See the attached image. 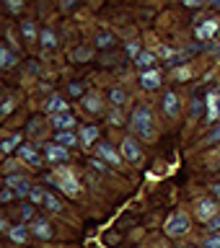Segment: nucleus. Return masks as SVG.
Returning a JSON list of instances; mask_svg holds the SVG:
<instances>
[{
  "mask_svg": "<svg viewBox=\"0 0 220 248\" xmlns=\"http://www.w3.org/2000/svg\"><path fill=\"white\" fill-rule=\"evenodd\" d=\"M83 106H85V111L99 114V111H101V98L96 96V93H91V96H83Z\"/></svg>",
  "mask_w": 220,
  "mask_h": 248,
  "instance_id": "nucleus-22",
  "label": "nucleus"
},
{
  "mask_svg": "<svg viewBox=\"0 0 220 248\" xmlns=\"http://www.w3.org/2000/svg\"><path fill=\"white\" fill-rule=\"evenodd\" d=\"M207 230H210V232H220V215L215 217V220L207 222Z\"/></svg>",
  "mask_w": 220,
  "mask_h": 248,
  "instance_id": "nucleus-32",
  "label": "nucleus"
},
{
  "mask_svg": "<svg viewBox=\"0 0 220 248\" xmlns=\"http://www.w3.org/2000/svg\"><path fill=\"white\" fill-rule=\"evenodd\" d=\"M50 181L57 184V189H60L62 194H68V197H81V184H78V178L70 173L68 168L60 166V168L50 176Z\"/></svg>",
  "mask_w": 220,
  "mask_h": 248,
  "instance_id": "nucleus-2",
  "label": "nucleus"
},
{
  "mask_svg": "<svg viewBox=\"0 0 220 248\" xmlns=\"http://www.w3.org/2000/svg\"><path fill=\"white\" fill-rule=\"evenodd\" d=\"M96 137H99V127H83L81 129V145L83 147H88L96 142Z\"/></svg>",
  "mask_w": 220,
  "mask_h": 248,
  "instance_id": "nucleus-21",
  "label": "nucleus"
},
{
  "mask_svg": "<svg viewBox=\"0 0 220 248\" xmlns=\"http://www.w3.org/2000/svg\"><path fill=\"white\" fill-rule=\"evenodd\" d=\"M109 101H112L114 108H119V106H124V101H127V93H124L122 88H114L112 93H109Z\"/></svg>",
  "mask_w": 220,
  "mask_h": 248,
  "instance_id": "nucleus-24",
  "label": "nucleus"
},
{
  "mask_svg": "<svg viewBox=\"0 0 220 248\" xmlns=\"http://www.w3.org/2000/svg\"><path fill=\"white\" fill-rule=\"evenodd\" d=\"M140 85H143L145 91H155L161 85V73L158 70H148V73L140 75Z\"/></svg>",
  "mask_w": 220,
  "mask_h": 248,
  "instance_id": "nucleus-10",
  "label": "nucleus"
},
{
  "mask_svg": "<svg viewBox=\"0 0 220 248\" xmlns=\"http://www.w3.org/2000/svg\"><path fill=\"white\" fill-rule=\"evenodd\" d=\"M81 85H78V83H73V85H70V93H73V96H81Z\"/></svg>",
  "mask_w": 220,
  "mask_h": 248,
  "instance_id": "nucleus-37",
  "label": "nucleus"
},
{
  "mask_svg": "<svg viewBox=\"0 0 220 248\" xmlns=\"http://www.w3.org/2000/svg\"><path fill=\"white\" fill-rule=\"evenodd\" d=\"M75 57H83V60H85V57H91V52H88V49H78Z\"/></svg>",
  "mask_w": 220,
  "mask_h": 248,
  "instance_id": "nucleus-38",
  "label": "nucleus"
},
{
  "mask_svg": "<svg viewBox=\"0 0 220 248\" xmlns=\"http://www.w3.org/2000/svg\"><path fill=\"white\" fill-rule=\"evenodd\" d=\"M5 186H11L18 199H21V197H29L31 189H34V186H31L23 176H8V178H5Z\"/></svg>",
  "mask_w": 220,
  "mask_h": 248,
  "instance_id": "nucleus-6",
  "label": "nucleus"
},
{
  "mask_svg": "<svg viewBox=\"0 0 220 248\" xmlns=\"http://www.w3.org/2000/svg\"><path fill=\"white\" fill-rule=\"evenodd\" d=\"M8 11H21V3H8Z\"/></svg>",
  "mask_w": 220,
  "mask_h": 248,
  "instance_id": "nucleus-42",
  "label": "nucleus"
},
{
  "mask_svg": "<svg viewBox=\"0 0 220 248\" xmlns=\"http://www.w3.org/2000/svg\"><path fill=\"white\" fill-rule=\"evenodd\" d=\"M130 127H132V132H135L140 140H153V137H155V119H153V111H151L148 106H137L135 111H132Z\"/></svg>",
  "mask_w": 220,
  "mask_h": 248,
  "instance_id": "nucleus-1",
  "label": "nucleus"
},
{
  "mask_svg": "<svg viewBox=\"0 0 220 248\" xmlns=\"http://www.w3.org/2000/svg\"><path fill=\"white\" fill-rule=\"evenodd\" d=\"M112 44H114L112 34H99V39H96V46H112Z\"/></svg>",
  "mask_w": 220,
  "mask_h": 248,
  "instance_id": "nucleus-29",
  "label": "nucleus"
},
{
  "mask_svg": "<svg viewBox=\"0 0 220 248\" xmlns=\"http://www.w3.org/2000/svg\"><path fill=\"white\" fill-rule=\"evenodd\" d=\"M127 52H130V57H135V60H137V54L143 52V49H140V46H137L135 42H132V44H127Z\"/></svg>",
  "mask_w": 220,
  "mask_h": 248,
  "instance_id": "nucleus-34",
  "label": "nucleus"
},
{
  "mask_svg": "<svg viewBox=\"0 0 220 248\" xmlns=\"http://www.w3.org/2000/svg\"><path fill=\"white\" fill-rule=\"evenodd\" d=\"M21 217H23V220H31V217H34V207H23L21 209Z\"/></svg>",
  "mask_w": 220,
  "mask_h": 248,
  "instance_id": "nucleus-36",
  "label": "nucleus"
},
{
  "mask_svg": "<svg viewBox=\"0 0 220 248\" xmlns=\"http://www.w3.org/2000/svg\"><path fill=\"white\" fill-rule=\"evenodd\" d=\"M13 197H16V191L11 189V186H5V189L0 191V202H11Z\"/></svg>",
  "mask_w": 220,
  "mask_h": 248,
  "instance_id": "nucleus-31",
  "label": "nucleus"
},
{
  "mask_svg": "<svg viewBox=\"0 0 220 248\" xmlns=\"http://www.w3.org/2000/svg\"><path fill=\"white\" fill-rule=\"evenodd\" d=\"M220 212H218V202L213 199H200L197 202V217L202 222H210V220H215Z\"/></svg>",
  "mask_w": 220,
  "mask_h": 248,
  "instance_id": "nucleus-5",
  "label": "nucleus"
},
{
  "mask_svg": "<svg viewBox=\"0 0 220 248\" xmlns=\"http://www.w3.org/2000/svg\"><path fill=\"white\" fill-rule=\"evenodd\" d=\"M16 62H18V57H16L8 46H0V65H3V70H11Z\"/></svg>",
  "mask_w": 220,
  "mask_h": 248,
  "instance_id": "nucleus-20",
  "label": "nucleus"
},
{
  "mask_svg": "<svg viewBox=\"0 0 220 248\" xmlns=\"http://www.w3.org/2000/svg\"><path fill=\"white\" fill-rule=\"evenodd\" d=\"M0 230H3V232H11V225H8V220H0Z\"/></svg>",
  "mask_w": 220,
  "mask_h": 248,
  "instance_id": "nucleus-39",
  "label": "nucleus"
},
{
  "mask_svg": "<svg viewBox=\"0 0 220 248\" xmlns=\"http://www.w3.org/2000/svg\"><path fill=\"white\" fill-rule=\"evenodd\" d=\"M166 235H171V238H182V235H186V230H189V217H186V212H174L166 220Z\"/></svg>",
  "mask_w": 220,
  "mask_h": 248,
  "instance_id": "nucleus-3",
  "label": "nucleus"
},
{
  "mask_svg": "<svg viewBox=\"0 0 220 248\" xmlns=\"http://www.w3.org/2000/svg\"><path fill=\"white\" fill-rule=\"evenodd\" d=\"M213 194H215V197H220V184H215V186H213Z\"/></svg>",
  "mask_w": 220,
  "mask_h": 248,
  "instance_id": "nucleus-43",
  "label": "nucleus"
},
{
  "mask_svg": "<svg viewBox=\"0 0 220 248\" xmlns=\"http://www.w3.org/2000/svg\"><path fill=\"white\" fill-rule=\"evenodd\" d=\"M218 140H220V127L213 132V135H210V142H218Z\"/></svg>",
  "mask_w": 220,
  "mask_h": 248,
  "instance_id": "nucleus-40",
  "label": "nucleus"
},
{
  "mask_svg": "<svg viewBox=\"0 0 220 248\" xmlns=\"http://www.w3.org/2000/svg\"><path fill=\"white\" fill-rule=\"evenodd\" d=\"M78 140H81V137H75L73 132H57V135H54V145H60V147H73Z\"/></svg>",
  "mask_w": 220,
  "mask_h": 248,
  "instance_id": "nucleus-19",
  "label": "nucleus"
},
{
  "mask_svg": "<svg viewBox=\"0 0 220 248\" xmlns=\"http://www.w3.org/2000/svg\"><path fill=\"white\" fill-rule=\"evenodd\" d=\"M31 235H36V238H42V240H50L52 238V225L50 222H47V220H34V222H31Z\"/></svg>",
  "mask_w": 220,
  "mask_h": 248,
  "instance_id": "nucleus-9",
  "label": "nucleus"
},
{
  "mask_svg": "<svg viewBox=\"0 0 220 248\" xmlns=\"http://www.w3.org/2000/svg\"><path fill=\"white\" fill-rule=\"evenodd\" d=\"M220 116V93L210 91L207 93V122H218Z\"/></svg>",
  "mask_w": 220,
  "mask_h": 248,
  "instance_id": "nucleus-8",
  "label": "nucleus"
},
{
  "mask_svg": "<svg viewBox=\"0 0 220 248\" xmlns=\"http://www.w3.org/2000/svg\"><path fill=\"white\" fill-rule=\"evenodd\" d=\"M99 155L109 163V166H122V153H117L112 145H99Z\"/></svg>",
  "mask_w": 220,
  "mask_h": 248,
  "instance_id": "nucleus-11",
  "label": "nucleus"
},
{
  "mask_svg": "<svg viewBox=\"0 0 220 248\" xmlns=\"http://www.w3.org/2000/svg\"><path fill=\"white\" fill-rule=\"evenodd\" d=\"M163 111L169 116H179V98L174 91H166V96H163Z\"/></svg>",
  "mask_w": 220,
  "mask_h": 248,
  "instance_id": "nucleus-15",
  "label": "nucleus"
},
{
  "mask_svg": "<svg viewBox=\"0 0 220 248\" xmlns=\"http://www.w3.org/2000/svg\"><path fill=\"white\" fill-rule=\"evenodd\" d=\"M18 150H21V158L26 160L29 166H34V168H39V166H42V158H39V153H36L31 145H21Z\"/></svg>",
  "mask_w": 220,
  "mask_h": 248,
  "instance_id": "nucleus-16",
  "label": "nucleus"
},
{
  "mask_svg": "<svg viewBox=\"0 0 220 248\" xmlns=\"http://www.w3.org/2000/svg\"><path fill=\"white\" fill-rule=\"evenodd\" d=\"M42 207H44V209H50V212H62V204H60V199H57V197H52L50 191H44Z\"/></svg>",
  "mask_w": 220,
  "mask_h": 248,
  "instance_id": "nucleus-23",
  "label": "nucleus"
},
{
  "mask_svg": "<svg viewBox=\"0 0 220 248\" xmlns=\"http://www.w3.org/2000/svg\"><path fill=\"white\" fill-rule=\"evenodd\" d=\"M205 248H220V235H213V238H207Z\"/></svg>",
  "mask_w": 220,
  "mask_h": 248,
  "instance_id": "nucleus-35",
  "label": "nucleus"
},
{
  "mask_svg": "<svg viewBox=\"0 0 220 248\" xmlns=\"http://www.w3.org/2000/svg\"><path fill=\"white\" fill-rule=\"evenodd\" d=\"M8 238H11L13 243H26L29 240V228L26 225H16V228H11V232H8Z\"/></svg>",
  "mask_w": 220,
  "mask_h": 248,
  "instance_id": "nucleus-18",
  "label": "nucleus"
},
{
  "mask_svg": "<svg viewBox=\"0 0 220 248\" xmlns=\"http://www.w3.org/2000/svg\"><path fill=\"white\" fill-rule=\"evenodd\" d=\"M29 197H31V202H34V204H42V199H44V191L39 189V186H34V189H31V194H29Z\"/></svg>",
  "mask_w": 220,
  "mask_h": 248,
  "instance_id": "nucleus-28",
  "label": "nucleus"
},
{
  "mask_svg": "<svg viewBox=\"0 0 220 248\" xmlns=\"http://www.w3.org/2000/svg\"><path fill=\"white\" fill-rule=\"evenodd\" d=\"M42 44H44V46H50V49H52L54 44H57V39H54L52 31H42Z\"/></svg>",
  "mask_w": 220,
  "mask_h": 248,
  "instance_id": "nucleus-27",
  "label": "nucleus"
},
{
  "mask_svg": "<svg viewBox=\"0 0 220 248\" xmlns=\"http://www.w3.org/2000/svg\"><path fill=\"white\" fill-rule=\"evenodd\" d=\"M13 106H16V101L13 98H5L3 101V108H0V116H8V114L13 111Z\"/></svg>",
  "mask_w": 220,
  "mask_h": 248,
  "instance_id": "nucleus-30",
  "label": "nucleus"
},
{
  "mask_svg": "<svg viewBox=\"0 0 220 248\" xmlns=\"http://www.w3.org/2000/svg\"><path fill=\"white\" fill-rule=\"evenodd\" d=\"M47 160L50 163H68V147H60V145H47Z\"/></svg>",
  "mask_w": 220,
  "mask_h": 248,
  "instance_id": "nucleus-13",
  "label": "nucleus"
},
{
  "mask_svg": "<svg viewBox=\"0 0 220 248\" xmlns=\"http://www.w3.org/2000/svg\"><path fill=\"white\" fill-rule=\"evenodd\" d=\"M73 124H75V116L73 114H57V116H52V127L57 129V132H70V129H73Z\"/></svg>",
  "mask_w": 220,
  "mask_h": 248,
  "instance_id": "nucleus-12",
  "label": "nucleus"
},
{
  "mask_svg": "<svg viewBox=\"0 0 220 248\" xmlns=\"http://www.w3.org/2000/svg\"><path fill=\"white\" fill-rule=\"evenodd\" d=\"M218 29H220V23H218L215 18H207V21H202V23H200L194 34H197L200 42H207V39H213V36L218 34Z\"/></svg>",
  "mask_w": 220,
  "mask_h": 248,
  "instance_id": "nucleus-7",
  "label": "nucleus"
},
{
  "mask_svg": "<svg viewBox=\"0 0 220 248\" xmlns=\"http://www.w3.org/2000/svg\"><path fill=\"white\" fill-rule=\"evenodd\" d=\"M109 119H112L114 127H119V124H122V116H119V111H117V108H114V111H109Z\"/></svg>",
  "mask_w": 220,
  "mask_h": 248,
  "instance_id": "nucleus-33",
  "label": "nucleus"
},
{
  "mask_svg": "<svg viewBox=\"0 0 220 248\" xmlns=\"http://www.w3.org/2000/svg\"><path fill=\"white\" fill-rule=\"evenodd\" d=\"M18 145H21V132H18V135H11V137L5 140V142H3V153H5V155H11Z\"/></svg>",
  "mask_w": 220,
  "mask_h": 248,
  "instance_id": "nucleus-26",
  "label": "nucleus"
},
{
  "mask_svg": "<svg viewBox=\"0 0 220 248\" xmlns=\"http://www.w3.org/2000/svg\"><path fill=\"white\" fill-rule=\"evenodd\" d=\"M21 31H23V39H26V42H36V23L34 21H23Z\"/></svg>",
  "mask_w": 220,
  "mask_h": 248,
  "instance_id": "nucleus-25",
  "label": "nucleus"
},
{
  "mask_svg": "<svg viewBox=\"0 0 220 248\" xmlns=\"http://www.w3.org/2000/svg\"><path fill=\"white\" fill-rule=\"evenodd\" d=\"M119 153H122L124 160L132 163V166H140V163H143V147L137 145L135 137H124L122 145H119Z\"/></svg>",
  "mask_w": 220,
  "mask_h": 248,
  "instance_id": "nucleus-4",
  "label": "nucleus"
},
{
  "mask_svg": "<svg viewBox=\"0 0 220 248\" xmlns=\"http://www.w3.org/2000/svg\"><path fill=\"white\" fill-rule=\"evenodd\" d=\"M47 114H52V116H57V114H68V104H65V98L62 96H52L50 101H47Z\"/></svg>",
  "mask_w": 220,
  "mask_h": 248,
  "instance_id": "nucleus-14",
  "label": "nucleus"
},
{
  "mask_svg": "<svg viewBox=\"0 0 220 248\" xmlns=\"http://www.w3.org/2000/svg\"><path fill=\"white\" fill-rule=\"evenodd\" d=\"M88 166H93V168H96V170H104V166H101V160H91Z\"/></svg>",
  "mask_w": 220,
  "mask_h": 248,
  "instance_id": "nucleus-41",
  "label": "nucleus"
},
{
  "mask_svg": "<svg viewBox=\"0 0 220 248\" xmlns=\"http://www.w3.org/2000/svg\"><path fill=\"white\" fill-rule=\"evenodd\" d=\"M153 62H155V54H153V52H145V49H143V52L137 54L135 65H137L140 70H143V73H148V70L153 67Z\"/></svg>",
  "mask_w": 220,
  "mask_h": 248,
  "instance_id": "nucleus-17",
  "label": "nucleus"
}]
</instances>
